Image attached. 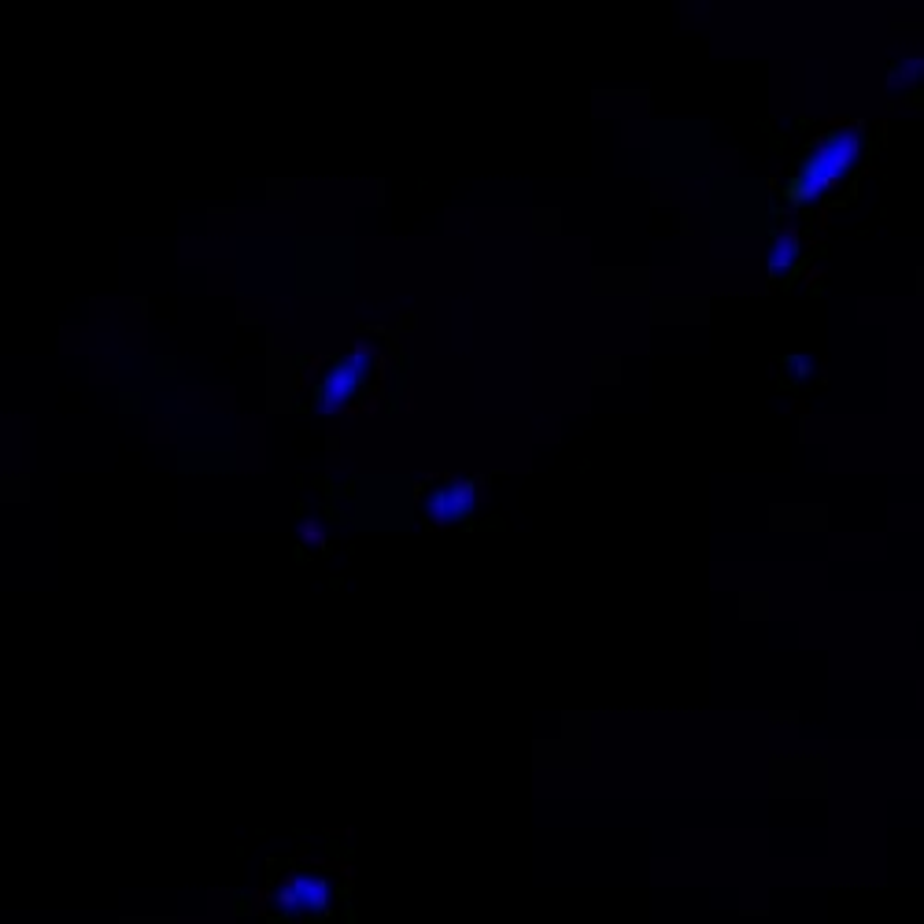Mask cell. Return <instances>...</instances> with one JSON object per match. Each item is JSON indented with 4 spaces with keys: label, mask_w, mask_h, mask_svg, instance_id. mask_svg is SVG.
Here are the masks:
<instances>
[{
    "label": "cell",
    "mask_w": 924,
    "mask_h": 924,
    "mask_svg": "<svg viewBox=\"0 0 924 924\" xmlns=\"http://www.w3.org/2000/svg\"><path fill=\"white\" fill-rule=\"evenodd\" d=\"M861 148H866V123H843L836 130H828L825 137L814 141L806 159L788 178L784 197L799 208L814 204V200H821L828 189H836L847 178V170L855 167Z\"/></svg>",
    "instance_id": "cell-1"
},
{
    "label": "cell",
    "mask_w": 924,
    "mask_h": 924,
    "mask_svg": "<svg viewBox=\"0 0 924 924\" xmlns=\"http://www.w3.org/2000/svg\"><path fill=\"white\" fill-rule=\"evenodd\" d=\"M337 902V883L322 869H289L286 877L270 888L267 910L274 921L292 924L303 917H330Z\"/></svg>",
    "instance_id": "cell-2"
},
{
    "label": "cell",
    "mask_w": 924,
    "mask_h": 924,
    "mask_svg": "<svg viewBox=\"0 0 924 924\" xmlns=\"http://www.w3.org/2000/svg\"><path fill=\"white\" fill-rule=\"evenodd\" d=\"M378 367H381L378 344H370V341L352 344V348L326 370V378L319 381V389H314V408L322 414H341L344 408H352V403L359 400V392L370 385L374 374H378Z\"/></svg>",
    "instance_id": "cell-3"
},
{
    "label": "cell",
    "mask_w": 924,
    "mask_h": 924,
    "mask_svg": "<svg viewBox=\"0 0 924 924\" xmlns=\"http://www.w3.org/2000/svg\"><path fill=\"white\" fill-rule=\"evenodd\" d=\"M477 503H481V485L477 481H448V485H436V489L425 496L422 514L430 525L444 530V525L466 522V517L477 511Z\"/></svg>",
    "instance_id": "cell-4"
},
{
    "label": "cell",
    "mask_w": 924,
    "mask_h": 924,
    "mask_svg": "<svg viewBox=\"0 0 924 924\" xmlns=\"http://www.w3.org/2000/svg\"><path fill=\"white\" fill-rule=\"evenodd\" d=\"M799 252H802V237L795 226H784L773 233V245H769V270L773 274H784L799 263Z\"/></svg>",
    "instance_id": "cell-5"
},
{
    "label": "cell",
    "mask_w": 924,
    "mask_h": 924,
    "mask_svg": "<svg viewBox=\"0 0 924 924\" xmlns=\"http://www.w3.org/2000/svg\"><path fill=\"white\" fill-rule=\"evenodd\" d=\"M924 75V56H902L895 67L888 70V86L891 89H910L917 86Z\"/></svg>",
    "instance_id": "cell-6"
},
{
    "label": "cell",
    "mask_w": 924,
    "mask_h": 924,
    "mask_svg": "<svg viewBox=\"0 0 924 924\" xmlns=\"http://www.w3.org/2000/svg\"><path fill=\"white\" fill-rule=\"evenodd\" d=\"M300 544H308V547H322L326 544V530H322L314 517H308V522L300 525Z\"/></svg>",
    "instance_id": "cell-7"
}]
</instances>
